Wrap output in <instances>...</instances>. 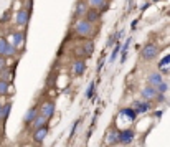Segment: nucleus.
Instances as JSON below:
<instances>
[{"label": "nucleus", "instance_id": "nucleus-24", "mask_svg": "<svg viewBox=\"0 0 170 147\" xmlns=\"http://www.w3.org/2000/svg\"><path fill=\"white\" fill-rule=\"evenodd\" d=\"M9 89H10V81L0 80V96H5V94H9Z\"/></svg>", "mask_w": 170, "mask_h": 147}, {"label": "nucleus", "instance_id": "nucleus-28", "mask_svg": "<svg viewBox=\"0 0 170 147\" xmlns=\"http://www.w3.org/2000/svg\"><path fill=\"white\" fill-rule=\"evenodd\" d=\"M116 40H119V37H117V33L111 35V37H109V40H108V46H112V45H114V42H116Z\"/></svg>", "mask_w": 170, "mask_h": 147}, {"label": "nucleus", "instance_id": "nucleus-19", "mask_svg": "<svg viewBox=\"0 0 170 147\" xmlns=\"http://www.w3.org/2000/svg\"><path fill=\"white\" fill-rule=\"evenodd\" d=\"M131 43H132V38L129 37L127 40H126V43L122 45V51H121V63H124L126 60H127V51H129V46H131Z\"/></svg>", "mask_w": 170, "mask_h": 147}, {"label": "nucleus", "instance_id": "nucleus-32", "mask_svg": "<svg viewBox=\"0 0 170 147\" xmlns=\"http://www.w3.org/2000/svg\"><path fill=\"white\" fill-rule=\"evenodd\" d=\"M103 63H104V60L101 58V60H99V66H98V70H101V66H103Z\"/></svg>", "mask_w": 170, "mask_h": 147}, {"label": "nucleus", "instance_id": "nucleus-14", "mask_svg": "<svg viewBox=\"0 0 170 147\" xmlns=\"http://www.w3.org/2000/svg\"><path fill=\"white\" fill-rule=\"evenodd\" d=\"M88 4H89V7H91V9L101 10V12H104V10L108 9L106 0H88Z\"/></svg>", "mask_w": 170, "mask_h": 147}, {"label": "nucleus", "instance_id": "nucleus-11", "mask_svg": "<svg viewBox=\"0 0 170 147\" xmlns=\"http://www.w3.org/2000/svg\"><path fill=\"white\" fill-rule=\"evenodd\" d=\"M86 18L89 23H96V22L101 18V10H96V9H89L88 10V13H86Z\"/></svg>", "mask_w": 170, "mask_h": 147}, {"label": "nucleus", "instance_id": "nucleus-31", "mask_svg": "<svg viewBox=\"0 0 170 147\" xmlns=\"http://www.w3.org/2000/svg\"><path fill=\"white\" fill-rule=\"evenodd\" d=\"M131 28H132V30H136V28H137V20H134L132 23H131Z\"/></svg>", "mask_w": 170, "mask_h": 147}, {"label": "nucleus", "instance_id": "nucleus-29", "mask_svg": "<svg viewBox=\"0 0 170 147\" xmlns=\"http://www.w3.org/2000/svg\"><path fill=\"white\" fill-rule=\"evenodd\" d=\"M5 68H7V60H5V56H0V73L4 71Z\"/></svg>", "mask_w": 170, "mask_h": 147}, {"label": "nucleus", "instance_id": "nucleus-27", "mask_svg": "<svg viewBox=\"0 0 170 147\" xmlns=\"http://www.w3.org/2000/svg\"><path fill=\"white\" fill-rule=\"evenodd\" d=\"M155 89H157V91L160 93V94H164V93H165L167 89H169V86H167V83H160V84H159V86H157Z\"/></svg>", "mask_w": 170, "mask_h": 147}, {"label": "nucleus", "instance_id": "nucleus-7", "mask_svg": "<svg viewBox=\"0 0 170 147\" xmlns=\"http://www.w3.org/2000/svg\"><path fill=\"white\" fill-rule=\"evenodd\" d=\"M142 98H144V99H147V101H149V99H154V98H157L159 96V91L155 88H154V86H145L144 89H142Z\"/></svg>", "mask_w": 170, "mask_h": 147}, {"label": "nucleus", "instance_id": "nucleus-18", "mask_svg": "<svg viewBox=\"0 0 170 147\" xmlns=\"http://www.w3.org/2000/svg\"><path fill=\"white\" fill-rule=\"evenodd\" d=\"M46 121H48V119H46L42 113H40V114L37 116V119L33 121V124H32V126H33V129L37 131V129H40V127H45V126H46Z\"/></svg>", "mask_w": 170, "mask_h": 147}, {"label": "nucleus", "instance_id": "nucleus-25", "mask_svg": "<svg viewBox=\"0 0 170 147\" xmlns=\"http://www.w3.org/2000/svg\"><path fill=\"white\" fill-rule=\"evenodd\" d=\"M12 76H13V70H7V68H5L4 71H2V80L10 81L12 80Z\"/></svg>", "mask_w": 170, "mask_h": 147}, {"label": "nucleus", "instance_id": "nucleus-26", "mask_svg": "<svg viewBox=\"0 0 170 147\" xmlns=\"http://www.w3.org/2000/svg\"><path fill=\"white\" fill-rule=\"evenodd\" d=\"M94 88H96V83H94V81H91V83H89V88L86 89V98H93Z\"/></svg>", "mask_w": 170, "mask_h": 147}, {"label": "nucleus", "instance_id": "nucleus-23", "mask_svg": "<svg viewBox=\"0 0 170 147\" xmlns=\"http://www.w3.org/2000/svg\"><path fill=\"white\" fill-rule=\"evenodd\" d=\"M119 51H122V43H119V42H117V43H116V46H114V50H112V53H111L109 63H114V61H116L117 55H119Z\"/></svg>", "mask_w": 170, "mask_h": 147}, {"label": "nucleus", "instance_id": "nucleus-17", "mask_svg": "<svg viewBox=\"0 0 170 147\" xmlns=\"http://www.w3.org/2000/svg\"><path fill=\"white\" fill-rule=\"evenodd\" d=\"M159 70H160L162 73H170V55L159 61Z\"/></svg>", "mask_w": 170, "mask_h": 147}, {"label": "nucleus", "instance_id": "nucleus-20", "mask_svg": "<svg viewBox=\"0 0 170 147\" xmlns=\"http://www.w3.org/2000/svg\"><path fill=\"white\" fill-rule=\"evenodd\" d=\"M160 83H164V81H162V75H160V73H152V75L149 76V84H150V86L157 88Z\"/></svg>", "mask_w": 170, "mask_h": 147}, {"label": "nucleus", "instance_id": "nucleus-10", "mask_svg": "<svg viewBox=\"0 0 170 147\" xmlns=\"http://www.w3.org/2000/svg\"><path fill=\"white\" fill-rule=\"evenodd\" d=\"M46 136H48V126L40 127V129H37V131H35V134H33V141H35V142H43Z\"/></svg>", "mask_w": 170, "mask_h": 147}, {"label": "nucleus", "instance_id": "nucleus-33", "mask_svg": "<svg viewBox=\"0 0 170 147\" xmlns=\"http://www.w3.org/2000/svg\"><path fill=\"white\" fill-rule=\"evenodd\" d=\"M2 108H4V106H2V104H0V116H2Z\"/></svg>", "mask_w": 170, "mask_h": 147}, {"label": "nucleus", "instance_id": "nucleus-16", "mask_svg": "<svg viewBox=\"0 0 170 147\" xmlns=\"http://www.w3.org/2000/svg\"><path fill=\"white\" fill-rule=\"evenodd\" d=\"M84 70H86V63H84V60H76L75 65H73V71H75V75H83Z\"/></svg>", "mask_w": 170, "mask_h": 147}, {"label": "nucleus", "instance_id": "nucleus-6", "mask_svg": "<svg viewBox=\"0 0 170 147\" xmlns=\"http://www.w3.org/2000/svg\"><path fill=\"white\" fill-rule=\"evenodd\" d=\"M134 137H136L134 131H131V129L121 131L119 132V144H131L134 141Z\"/></svg>", "mask_w": 170, "mask_h": 147}, {"label": "nucleus", "instance_id": "nucleus-22", "mask_svg": "<svg viewBox=\"0 0 170 147\" xmlns=\"http://www.w3.org/2000/svg\"><path fill=\"white\" fill-rule=\"evenodd\" d=\"M10 109H12V103H5L4 108H2V116H0V121L2 122L7 121V118H9V114H10Z\"/></svg>", "mask_w": 170, "mask_h": 147}, {"label": "nucleus", "instance_id": "nucleus-12", "mask_svg": "<svg viewBox=\"0 0 170 147\" xmlns=\"http://www.w3.org/2000/svg\"><path fill=\"white\" fill-rule=\"evenodd\" d=\"M134 109L137 111V114H144L150 109V103L149 101H136L134 103Z\"/></svg>", "mask_w": 170, "mask_h": 147}, {"label": "nucleus", "instance_id": "nucleus-8", "mask_svg": "<svg viewBox=\"0 0 170 147\" xmlns=\"http://www.w3.org/2000/svg\"><path fill=\"white\" fill-rule=\"evenodd\" d=\"M119 142V132H116V129H109L106 132V144L108 146H114Z\"/></svg>", "mask_w": 170, "mask_h": 147}, {"label": "nucleus", "instance_id": "nucleus-4", "mask_svg": "<svg viewBox=\"0 0 170 147\" xmlns=\"http://www.w3.org/2000/svg\"><path fill=\"white\" fill-rule=\"evenodd\" d=\"M15 22H17V25L20 27H27L30 22V12L27 9H22L17 12V17H15Z\"/></svg>", "mask_w": 170, "mask_h": 147}, {"label": "nucleus", "instance_id": "nucleus-1", "mask_svg": "<svg viewBox=\"0 0 170 147\" xmlns=\"http://www.w3.org/2000/svg\"><path fill=\"white\" fill-rule=\"evenodd\" d=\"M73 30H75V33L79 35V37H93V35H94V25H93V23H89L86 18L76 20Z\"/></svg>", "mask_w": 170, "mask_h": 147}, {"label": "nucleus", "instance_id": "nucleus-9", "mask_svg": "<svg viewBox=\"0 0 170 147\" xmlns=\"http://www.w3.org/2000/svg\"><path fill=\"white\" fill-rule=\"evenodd\" d=\"M23 42H25V33H23V32H12V45L15 46V48L22 46Z\"/></svg>", "mask_w": 170, "mask_h": 147}, {"label": "nucleus", "instance_id": "nucleus-30", "mask_svg": "<svg viewBox=\"0 0 170 147\" xmlns=\"http://www.w3.org/2000/svg\"><path fill=\"white\" fill-rule=\"evenodd\" d=\"M157 101H159V103L165 101V96H164V94H160V93H159V96H157Z\"/></svg>", "mask_w": 170, "mask_h": 147}, {"label": "nucleus", "instance_id": "nucleus-2", "mask_svg": "<svg viewBox=\"0 0 170 147\" xmlns=\"http://www.w3.org/2000/svg\"><path fill=\"white\" fill-rule=\"evenodd\" d=\"M17 55V48L5 38H0V56H15Z\"/></svg>", "mask_w": 170, "mask_h": 147}, {"label": "nucleus", "instance_id": "nucleus-21", "mask_svg": "<svg viewBox=\"0 0 170 147\" xmlns=\"http://www.w3.org/2000/svg\"><path fill=\"white\" fill-rule=\"evenodd\" d=\"M81 50H83V56H91L93 50H94V45H93V42H86V43H83Z\"/></svg>", "mask_w": 170, "mask_h": 147}, {"label": "nucleus", "instance_id": "nucleus-3", "mask_svg": "<svg viewBox=\"0 0 170 147\" xmlns=\"http://www.w3.org/2000/svg\"><path fill=\"white\" fill-rule=\"evenodd\" d=\"M157 55H159V48L154 45V43L145 45L144 48H142V51H141V56H142L144 60H154Z\"/></svg>", "mask_w": 170, "mask_h": 147}, {"label": "nucleus", "instance_id": "nucleus-15", "mask_svg": "<svg viewBox=\"0 0 170 147\" xmlns=\"http://www.w3.org/2000/svg\"><path fill=\"white\" fill-rule=\"evenodd\" d=\"M88 10H89V9H86V4H83V2H79V4L76 5V10H75V17L78 18V20H81V18H83V15H84V17H86Z\"/></svg>", "mask_w": 170, "mask_h": 147}, {"label": "nucleus", "instance_id": "nucleus-5", "mask_svg": "<svg viewBox=\"0 0 170 147\" xmlns=\"http://www.w3.org/2000/svg\"><path fill=\"white\" fill-rule=\"evenodd\" d=\"M40 113H42L46 119L53 118V114H55V103L53 101H45L42 104V108H40Z\"/></svg>", "mask_w": 170, "mask_h": 147}, {"label": "nucleus", "instance_id": "nucleus-13", "mask_svg": "<svg viewBox=\"0 0 170 147\" xmlns=\"http://www.w3.org/2000/svg\"><path fill=\"white\" fill-rule=\"evenodd\" d=\"M40 114V111H37V108H32L28 113L25 114V118H23V122L25 124H33V121L37 119V116Z\"/></svg>", "mask_w": 170, "mask_h": 147}]
</instances>
